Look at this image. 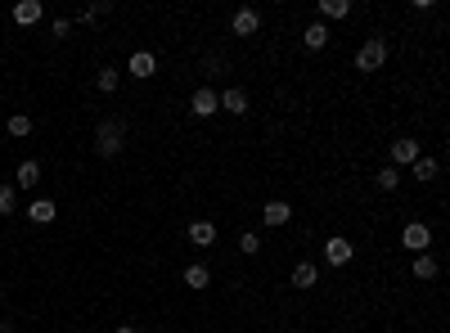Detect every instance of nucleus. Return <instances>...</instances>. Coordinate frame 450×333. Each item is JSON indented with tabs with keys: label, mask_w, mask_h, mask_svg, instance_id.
<instances>
[{
	"label": "nucleus",
	"mask_w": 450,
	"mask_h": 333,
	"mask_svg": "<svg viewBox=\"0 0 450 333\" xmlns=\"http://www.w3.org/2000/svg\"><path fill=\"white\" fill-rule=\"evenodd\" d=\"M401 243H405L410 252H428L432 248V226L428 221H410V226L401 230Z\"/></svg>",
	"instance_id": "obj_3"
},
{
	"label": "nucleus",
	"mask_w": 450,
	"mask_h": 333,
	"mask_svg": "<svg viewBox=\"0 0 450 333\" xmlns=\"http://www.w3.org/2000/svg\"><path fill=\"white\" fill-rule=\"evenodd\" d=\"M230 28H235V36H252V32L261 28V14H257V9H248V5H243V9H235Z\"/></svg>",
	"instance_id": "obj_8"
},
{
	"label": "nucleus",
	"mask_w": 450,
	"mask_h": 333,
	"mask_svg": "<svg viewBox=\"0 0 450 333\" xmlns=\"http://www.w3.org/2000/svg\"><path fill=\"white\" fill-rule=\"evenodd\" d=\"M108 9H113L108 0H100V5H86V9H81V23H95V18H104Z\"/></svg>",
	"instance_id": "obj_26"
},
{
	"label": "nucleus",
	"mask_w": 450,
	"mask_h": 333,
	"mask_svg": "<svg viewBox=\"0 0 450 333\" xmlns=\"http://www.w3.org/2000/svg\"><path fill=\"white\" fill-rule=\"evenodd\" d=\"M351 252H356V248H351V239H343V234H333V239L324 243V262H329V266H347Z\"/></svg>",
	"instance_id": "obj_6"
},
{
	"label": "nucleus",
	"mask_w": 450,
	"mask_h": 333,
	"mask_svg": "<svg viewBox=\"0 0 450 333\" xmlns=\"http://www.w3.org/2000/svg\"><path fill=\"white\" fill-rule=\"evenodd\" d=\"M9 135H18V140H23V135H32V117L28 113H14V117H9Z\"/></svg>",
	"instance_id": "obj_23"
},
{
	"label": "nucleus",
	"mask_w": 450,
	"mask_h": 333,
	"mask_svg": "<svg viewBox=\"0 0 450 333\" xmlns=\"http://www.w3.org/2000/svg\"><path fill=\"white\" fill-rule=\"evenodd\" d=\"M410 270H415V279L428 284V279H437V270H442V266H437L432 252H415V266H410Z\"/></svg>",
	"instance_id": "obj_14"
},
{
	"label": "nucleus",
	"mask_w": 450,
	"mask_h": 333,
	"mask_svg": "<svg viewBox=\"0 0 450 333\" xmlns=\"http://www.w3.org/2000/svg\"><path fill=\"white\" fill-rule=\"evenodd\" d=\"M14 207H18V189L14 185H0V216H14Z\"/></svg>",
	"instance_id": "obj_21"
},
{
	"label": "nucleus",
	"mask_w": 450,
	"mask_h": 333,
	"mask_svg": "<svg viewBox=\"0 0 450 333\" xmlns=\"http://www.w3.org/2000/svg\"><path fill=\"white\" fill-rule=\"evenodd\" d=\"M315 279H320V275H315V266H311V262L293 266V288H315Z\"/></svg>",
	"instance_id": "obj_19"
},
{
	"label": "nucleus",
	"mask_w": 450,
	"mask_h": 333,
	"mask_svg": "<svg viewBox=\"0 0 450 333\" xmlns=\"http://www.w3.org/2000/svg\"><path fill=\"white\" fill-rule=\"evenodd\" d=\"M383 64H387V41H383V36L365 41V45H360V54H356V68H360V72H379Z\"/></svg>",
	"instance_id": "obj_2"
},
{
	"label": "nucleus",
	"mask_w": 450,
	"mask_h": 333,
	"mask_svg": "<svg viewBox=\"0 0 450 333\" xmlns=\"http://www.w3.org/2000/svg\"><path fill=\"white\" fill-rule=\"evenodd\" d=\"M113 333H140V329H136V325H122V329H113Z\"/></svg>",
	"instance_id": "obj_28"
},
{
	"label": "nucleus",
	"mask_w": 450,
	"mask_h": 333,
	"mask_svg": "<svg viewBox=\"0 0 450 333\" xmlns=\"http://www.w3.org/2000/svg\"><path fill=\"white\" fill-rule=\"evenodd\" d=\"M410 171H415V180H437V158H415V163H410Z\"/></svg>",
	"instance_id": "obj_18"
},
{
	"label": "nucleus",
	"mask_w": 450,
	"mask_h": 333,
	"mask_svg": "<svg viewBox=\"0 0 450 333\" xmlns=\"http://www.w3.org/2000/svg\"><path fill=\"white\" fill-rule=\"evenodd\" d=\"M415 158H423L419 140H396V144H392V163H387V167H410Z\"/></svg>",
	"instance_id": "obj_10"
},
{
	"label": "nucleus",
	"mask_w": 450,
	"mask_h": 333,
	"mask_svg": "<svg viewBox=\"0 0 450 333\" xmlns=\"http://www.w3.org/2000/svg\"><path fill=\"white\" fill-rule=\"evenodd\" d=\"M126 68H131V77H140V81H144V77H153V72H158V59H153L149 50H136Z\"/></svg>",
	"instance_id": "obj_11"
},
{
	"label": "nucleus",
	"mask_w": 450,
	"mask_h": 333,
	"mask_svg": "<svg viewBox=\"0 0 450 333\" xmlns=\"http://www.w3.org/2000/svg\"><path fill=\"white\" fill-rule=\"evenodd\" d=\"M54 216H59V207H54L50 199H36V203L28 207V221H32V226H50Z\"/></svg>",
	"instance_id": "obj_13"
},
{
	"label": "nucleus",
	"mask_w": 450,
	"mask_h": 333,
	"mask_svg": "<svg viewBox=\"0 0 450 333\" xmlns=\"http://www.w3.org/2000/svg\"><path fill=\"white\" fill-rule=\"evenodd\" d=\"M0 298H5V288H0Z\"/></svg>",
	"instance_id": "obj_29"
},
{
	"label": "nucleus",
	"mask_w": 450,
	"mask_h": 333,
	"mask_svg": "<svg viewBox=\"0 0 450 333\" xmlns=\"http://www.w3.org/2000/svg\"><path fill=\"white\" fill-rule=\"evenodd\" d=\"M0 149H5V144H0Z\"/></svg>",
	"instance_id": "obj_30"
},
{
	"label": "nucleus",
	"mask_w": 450,
	"mask_h": 333,
	"mask_svg": "<svg viewBox=\"0 0 450 333\" xmlns=\"http://www.w3.org/2000/svg\"><path fill=\"white\" fill-rule=\"evenodd\" d=\"M32 185H41V163H36V158H23L18 171H14V189H32Z\"/></svg>",
	"instance_id": "obj_9"
},
{
	"label": "nucleus",
	"mask_w": 450,
	"mask_h": 333,
	"mask_svg": "<svg viewBox=\"0 0 450 333\" xmlns=\"http://www.w3.org/2000/svg\"><path fill=\"white\" fill-rule=\"evenodd\" d=\"M189 113H194V117H212V113H221V100H216L212 86H199V90L189 95Z\"/></svg>",
	"instance_id": "obj_4"
},
{
	"label": "nucleus",
	"mask_w": 450,
	"mask_h": 333,
	"mask_svg": "<svg viewBox=\"0 0 450 333\" xmlns=\"http://www.w3.org/2000/svg\"><path fill=\"white\" fill-rule=\"evenodd\" d=\"M41 18H45L41 0H18V5H14V23H18V28H32V23H41Z\"/></svg>",
	"instance_id": "obj_7"
},
{
	"label": "nucleus",
	"mask_w": 450,
	"mask_h": 333,
	"mask_svg": "<svg viewBox=\"0 0 450 333\" xmlns=\"http://www.w3.org/2000/svg\"><path fill=\"white\" fill-rule=\"evenodd\" d=\"M320 14L324 18H347L351 14V0H320Z\"/></svg>",
	"instance_id": "obj_20"
},
{
	"label": "nucleus",
	"mask_w": 450,
	"mask_h": 333,
	"mask_svg": "<svg viewBox=\"0 0 450 333\" xmlns=\"http://www.w3.org/2000/svg\"><path fill=\"white\" fill-rule=\"evenodd\" d=\"M302 45H307V50H324V45H329V28H324V23H311V28L302 32Z\"/></svg>",
	"instance_id": "obj_16"
},
{
	"label": "nucleus",
	"mask_w": 450,
	"mask_h": 333,
	"mask_svg": "<svg viewBox=\"0 0 450 333\" xmlns=\"http://www.w3.org/2000/svg\"><path fill=\"white\" fill-rule=\"evenodd\" d=\"M216 100H221V108H225V113H239V117L248 113V95H243L239 86H230V90H221Z\"/></svg>",
	"instance_id": "obj_12"
},
{
	"label": "nucleus",
	"mask_w": 450,
	"mask_h": 333,
	"mask_svg": "<svg viewBox=\"0 0 450 333\" xmlns=\"http://www.w3.org/2000/svg\"><path fill=\"white\" fill-rule=\"evenodd\" d=\"M239 252H248V257L261 252V234H257V230H243V234H239Z\"/></svg>",
	"instance_id": "obj_22"
},
{
	"label": "nucleus",
	"mask_w": 450,
	"mask_h": 333,
	"mask_svg": "<svg viewBox=\"0 0 450 333\" xmlns=\"http://www.w3.org/2000/svg\"><path fill=\"white\" fill-rule=\"evenodd\" d=\"M50 32H54V36H68V32H72V23H68V18H54V23H50Z\"/></svg>",
	"instance_id": "obj_27"
},
{
	"label": "nucleus",
	"mask_w": 450,
	"mask_h": 333,
	"mask_svg": "<svg viewBox=\"0 0 450 333\" xmlns=\"http://www.w3.org/2000/svg\"><path fill=\"white\" fill-rule=\"evenodd\" d=\"M185 284H189V288H208V284H212V270L203 266V262H194V266L185 270Z\"/></svg>",
	"instance_id": "obj_17"
},
{
	"label": "nucleus",
	"mask_w": 450,
	"mask_h": 333,
	"mask_svg": "<svg viewBox=\"0 0 450 333\" xmlns=\"http://www.w3.org/2000/svg\"><path fill=\"white\" fill-rule=\"evenodd\" d=\"M396 185H401V171H396V167H383V171H379V189H387V194H392Z\"/></svg>",
	"instance_id": "obj_25"
},
{
	"label": "nucleus",
	"mask_w": 450,
	"mask_h": 333,
	"mask_svg": "<svg viewBox=\"0 0 450 333\" xmlns=\"http://www.w3.org/2000/svg\"><path fill=\"white\" fill-rule=\"evenodd\" d=\"M189 243L212 248V243H216V226H212V221H194V226H189Z\"/></svg>",
	"instance_id": "obj_15"
},
{
	"label": "nucleus",
	"mask_w": 450,
	"mask_h": 333,
	"mask_svg": "<svg viewBox=\"0 0 450 333\" xmlns=\"http://www.w3.org/2000/svg\"><path fill=\"white\" fill-rule=\"evenodd\" d=\"M122 144H126V122H122V117H104L100 127H95V153H100V158H117Z\"/></svg>",
	"instance_id": "obj_1"
},
{
	"label": "nucleus",
	"mask_w": 450,
	"mask_h": 333,
	"mask_svg": "<svg viewBox=\"0 0 450 333\" xmlns=\"http://www.w3.org/2000/svg\"><path fill=\"white\" fill-rule=\"evenodd\" d=\"M95 81H100L104 95H113L117 90V68H100V77H95Z\"/></svg>",
	"instance_id": "obj_24"
},
{
	"label": "nucleus",
	"mask_w": 450,
	"mask_h": 333,
	"mask_svg": "<svg viewBox=\"0 0 450 333\" xmlns=\"http://www.w3.org/2000/svg\"><path fill=\"white\" fill-rule=\"evenodd\" d=\"M261 221H266L271 230H279V226H288V221H293V207H288L284 199H271V203L261 207Z\"/></svg>",
	"instance_id": "obj_5"
}]
</instances>
